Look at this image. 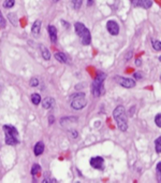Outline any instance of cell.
Returning <instances> with one entry per match:
<instances>
[{
    "instance_id": "obj_1",
    "label": "cell",
    "mask_w": 161,
    "mask_h": 183,
    "mask_svg": "<svg viewBox=\"0 0 161 183\" xmlns=\"http://www.w3.org/2000/svg\"><path fill=\"white\" fill-rule=\"evenodd\" d=\"M126 111L122 106H118L114 109L113 111V116L115 118L117 123V126L122 131H126L128 129V123H127V118H126Z\"/></svg>"
},
{
    "instance_id": "obj_2",
    "label": "cell",
    "mask_w": 161,
    "mask_h": 183,
    "mask_svg": "<svg viewBox=\"0 0 161 183\" xmlns=\"http://www.w3.org/2000/svg\"><path fill=\"white\" fill-rule=\"evenodd\" d=\"M74 28H75V32H76L77 36L81 38V40H82L83 44L84 45L90 44V42H91V34H90L89 29L86 28V26H85L84 24L79 23V22L75 23Z\"/></svg>"
},
{
    "instance_id": "obj_3",
    "label": "cell",
    "mask_w": 161,
    "mask_h": 183,
    "mask_svg": "<svg viewBox=\"0 0 161 183\" xmlns=\"http://www.w3.org/2000/svg\"><path fill=\"white\" fill-rule=\"evenodd\" d=\"M105 78H106L105 73H103V72L98 73L97 76H96L95 81H93V86H91V92H93V94L95 97L100 96L103 92H104V88H103V82H104Z\"/></svg>"
},
{
    "instance_id": "obj_4",
    "label": "cell",
    "mask_w": 161,
    "mask_h": 183,
    "mask_svg": "<svg viewBox=\"0 0 161 183\" xmlns=\"http://www.w3.org/2000/svg\"><path fill=\"white\" fill-rule=\"evenodd\" d=\"M87 105V100L85 99L84 93H77L71 96V107L74 110H81Z\"/></svg>"
},
{
    "instance_id": "obj_5",
    "label": "cell",
    "mask_w": 161,
    "mask_h": 183,
    "mask_svg": "<svg viewBox=\"0 0 161 183\" xmlns=\"http://www.w3.org/2000/svg\"><path fill=\"white\" fill-rule=\"evenodd\" d=\"M116 81L118 82L122 87L125 88H132V87L135 86V81L133 79H129V78H122V76H117Z\"/></svg>"
},
{
    "instance_id": "obj_6",
    "label": "cell",
    "mask_w": 161,
    "mask_h": 183,
    "mask_svg": "<svg viewBox=\"0 0 161 183\" xmlns=\"http://www.w3.org/2000/svg\"><path fill=\"white\" fill-rule=\"evenodd\" d=\"M106 29L112 36H117L119 34V26L115 21H108L106 23Z\"/></svg>"
},
{
    "instance_id": "obj_7",
    "label": "cell",
    "mask_w": 161,
    "mask_h": 183,
    "mask_svg": "<svg viewBox=\"0 0 161 183\" xmlns=\"http://www.w3.org/2000/svg\"><path fill=\"white\" fill-rule=\"evenodd\" d=\"M90 165H91V167L96 168V169H102L103 165H104V160L101 156L93 157L90 160Z\"/></svg>"
},
{
    "instance_id": "obj_8",
    "label": "cell",
    "mask_w": 161,
    "mask_h": 183,
    "mask_svg": "<svg viewBox=\"0 0 161 183\" xmlns=\"http://www.w3.org/2000/svg\"><path fill=\"white\" fill-rule=\"evenodd\" d=\"M3 130H4L7 136H12V137H15V138L19 137V131H17V129H16L14 126L4 125L3 126Z\"/></svg>"
},
{
    "instance_id": "obj_9",
    "label": "cell",
    "mask_w": 161,
    "mask_h": 183,
    "mask_svg": "<svg viewBox=\"0 0 161 183\" xmlns=\"http://www.w3.org/2000/svg\"><path fill=\"white\" fill-rule=\"evenodd\" d=\"M47 30L48 34H50V41L53 42V43H56V41H57V29H56V27L53 26V25H48Z\"/></svg>"
},
{
    "instance_id": "obj_10",
    "label": "cell",
    "mask_w": 161,
    "mask_h": 183,
    "mask_svg": "<svg viewBox=\"0 0 161 183\" xmlns=\"http://www.w3.org/2000/svg\"><path fill=\"white\" fill-rule=\"evenodd\" d=\"M33 152L36 156H39V155L42 154L43 152H44V144H43V142H37L36 146H34Z\"/></svg>"
},
{
    "instance_id": "obj_11",
    "label": "cell",
    "mask_w": 161,
    "mask_h": 183,
    "mask_svg": "<svg viewBox=\"0 0 161 183\" xmlns=\"http://www.w3.org/2000/svg\"><path fill=\"white\" fill-rule=\"evenodd\" d=\"M54 104H55V100H54L53 98L46 97V98L42 101V107L44 108V109H50V108L53 107Z\"/></svg>"
},
{
    "instance_id": "obj_12",
    "label": "cell",
    "mask_w": 161,
    "mask_h": 183,
    "mask_svg": "<svg viewBox=\"0 0 161 183\" xmlns=\"http://www.w3.org/2000/svg\"><path fill=\"white\" fill-rule=\"evenodd\" d=\"M19 139L15 138V137H12V136H7L5 135V143L9 144V146H16L19 144Z\"/></svg>"
},
{
    "instance_id": "obj_13",
    "label": "cell",
    "mask_w": 161,
    "mask_h": 183,
    "mask_svg": "<svg viewBox=\"0 0 161 183\" xmlns=\"http://www.w3.org/2000/svg\"><path fill=\"white\" fill-rule=\"evenodd\" d=\"M40 49H41V53H42V57L45 60H50V51L44 46V45H40Z\"/></svg>"
},
{
    "instance_id": "obj_14",
    "label": "cell",
    "mask_w": 161,
    "mask_h": 183,
    "mask_svg": "<svg viewBox=\"0 0 161 183\" xmlns=\"http://www.w3.org/2000/svg\"><path fill=\"white\" fill-rule=\"evenodd\" d=\"M32 32L36 34H38L41 30V21L40 20H37V21L34 22L33 25H32V28H31Z\"/></svg>"
},
{
    "instance_id": "obj_15",
    "label": "cell",
    "mask_w": 161,
    "mask_h": 183,
    "mask_svg": "<svg viewBox=\"0 0 161 183\" xmlns=\"http://www.w3.org/2000/svg\"><path fill=\"white\" fill-rule=\"evenodd\" d=\"M55 58L58 60L59 63H67V62H68V58H67V56L62 52L56 53V54H55Z\"/></svg>"
},
{
    "instance_id": "obj_16",
    "label": "cell",
    "mask_w": 161,
    "mask_h": 183,
    "mask_svg": "<svg viewBox=\"0 0 161 183\" xmlns=\"http://www.w3.org/2000/svg\"><path fill=\"white\" fill-rule=\"evenodd\" d=\"M41 100H42L41 99V95L37 94V93H34V94L31 95V101L33 105L38 106L39 104H41Z\"/></svg>"
},
{
    "instance_id": "obj_17",
    "label": "cell",
    "mask_w": 161,
    "mask_h": 183,
    "mask_svg": "<svg viewBox=\"0 0 161 183\" xmlns=\"http://www.w3.org/2000/svg\"><path fill=\"white\" fill-rule=\"evenodd\" d=\"M41 171V166L38 164H33L32 165V168H31V175L32 176H36Z\"/></svg>"
},
{
    "instance_id": "obj_18",
    "label": "cell",
    "mask_w": 161,
    "mask_h": 183,
    "mask_svg": "<svg viewBox=\"0 0 161 183\" xmlns=\"http://www.w3.org/2000/svg\"><path fill=\"white\" fill-rule=\"evenodd\" d=\"M14 4H15V0H4V2H3V8L10 9V8H12Z\"/></svg>"
},
{
    "instance_id": "obj_19",
    "label": "cell",
    "mask_w": 161,
    "mask_h": 183,
    "mask_svg": "<svg viewBox=\"0 0 161 183\" xmlns=\"http://www.w3.org/2000/svg\"><path fill=\"white\" fill-rule=\"evenodd\" d=\"M9 20H10V22L12 24H13L14 26H16L17 25V22H19V20H17V17H16V15L14 13H9Z\"/></svg>"
},
{
    "instance_id": "obj_20",
    "label": "cell",
    "mask_w": 161,
    "mask_h": 183,
    "mask_svg": "<svg viewBox=\"0 0 161 183\" xmlns=\"http://www.w3.org/2000/svg\"><path fill=\"white\" fill-rule=\"evenodd\" d=\"M155 148H156L157 153H161V137L155 140Z\"/></svg>"
},
{
    "instance_id": "obj_21",
    "label": "cell",
    "mask_w": 161,
    "mask_h": 183,
    "mask_svg": "<svg viewBox=\"0 0 161 183\" xmlns=\"http://www.w3.org/2000/svg\"><path fill=\"white\" fill-rule=\"evenodd\" d=\"M83 4V0H72V5L75 10H79Z\"/></svg>"
},
{
    "instance_id": "obj_22",
    "label": "cell",
    "mask_w": 161,
    "mask_h": 183,
    "mask_svg": "<svg viewBox=\"0 0 161 183\" xmlns=\"http://www.w3.org/2000/svg\"><path fill=\"white\" fill-rule=\"evenodd\" d=\"M153 47H154V50L155 51H161V42L158 41V40H153Z\"/></svg>"
},
{
    "instance_id": "obj_23",
    "label": "cell",
    "mask_w": 161,
    "mask_h": 183,
    "mask_svg": "<svg viewBox=\"0 0 161 183\" xmlns=\"http://www.w3.org/2000/svg\"><path fill=\"white\" fill-rule=\"evenodd\" d=\"M153 5V0H143V8L149 9Z\"/></svg>"
},
{
    "instance_id": "obj_24",
    "label": "cell",
    "mask_w": 161,
    "mask_h": 183,
    "mask_svg": "<svg viewBox=\"0 0 161 183\" xmlns=\"http://www.w3.org/2000/svg\"><path fill=\"white\" fill-rule=\"evenodd\" d=\"M29 84H30V86L37 87L38 85H39V80H38V78H32L29 81Z\"/></svg>"
},
{
    "instance_id": "obj_25",
    "label": "cell",
    "mask_w": 161,
    "mask_h": 183,
    "mask_svg": "<svg viewBox=\"0 0 161 183\" xmlns=\"http://www.w3.org/2000/svg\"><path fill=\"white\" fill-rule=\"evenodd\" d=\"M155 123L158 127L161 128V113H158V114L155 116Z\"/></svg>"
},
{
    "instance_id": "obj_26",
    "label": "cell",
    "mask_w": 161,
    "mask_h": 183,
    "mask_svg": "<svg viewBox=\"0 0 161 183\" xmlns=\"http://www.w3.org/2000/svg\"><path fill=\"white\" fill-rule=\"evenodd\" d=\"M7 23H5V20L3 17L2 13H1V11H0V28H4Z\"/></svg>"
},
{
    "instance_id": "obj_27",
    "label": "cell",
    "mask_w": 161,
    "mask_h": 183,
    "mask_svg": "<svg viewBox=\"0 0 161 183\" xmlns=\"http://www.w3.org/2000/svg\"><path fill=\"white\" fill-rule=\"evenodd\" d=\"M131 3L134 7H142L143 8V0H131Z\"/></svg>"
},
{
    "instance_id": "obj_28",
    "label": "cell",
    "mask_w": 161,
    "mask_h": 183,
    "mask_svg": "<svg viewBox=\"0 0 161 183\" xmlns=\"http://www.w3.org/2000/svg\"><path fill=\"white\" fill-rule=\"evenodd\" d=\"M157 172H158L159 179L161 180V162H159L158 164H157Z\"/></svg>"
},
{
    "instance_id": "obj_29",
    "label": "cell",
    "mask_w": 161,
    "mask_h": 183,
    "mask_svg": "<svg viewBox=\"0 0 161 183\" xmlns=\"http://www.w3.org/2000/svg\"><path fill=\"white\" fill-rule=\"evenodd\" d=\"M133 78H135L137 80H141V79H142V74H141L140 72H135V73H133Z\"/></svg>"
},
{
    "instance_id": "obj_30",
    "label": "cell",
    "mask_w": 161,
    "mask_h": 183,
    "mask_svg": "<svg viewBox=\"0 0 161 183\" xmlns=\"http://www.w3.org/2000/svg\"><path fill=\"white\" fill-rule=\"evenodd\" d=\"M132 55H133V52H132V51H129V53H128V54L126 55V57H125V59H126V62H128V60H129L130 58L132 57Z\"/></svg>"
},
{
    "instance_id": "obj_31",
    "label": "cell",
    "mask_w": 161,
    "mask_h": 183,
    "mask_svg": "<svg viewBox=\"0 0 161 183\" xmlns=\"http://www.w3.org/2000/svg\"><path fill=\"white\" fill-rule=\"evenodd\" d=\"M135 65H137V66H141V65H142V59L137 58V59L135 60Z\"/></svg>"
},
{
    "instance_id": "obj_32",
    "label": "cell",
    "mask_w": 161,
    "mask_h": 183,
    "mask_svg": "<svg viewBox=\"0 0 161 183\" xmlns=\"http://www.w3.org/2000/svg\"><path fill=\"white\" fill-rule=\"evenodd\" d=\"M70 134H71L72 135V137H73V138H76L77 137V133L75 130H72V131H70Z\"/></svg>"
},
{
    "instance_id": "obj_33",
    "label": "cell",
    "mask_w": 161,
    "mask_h": 183,
    "mask_svg": "<svg viewBox=\"0 0 161 183\" xmlns=\"http://www.w3.org/2000/svg\"><path fill=\"white\" fill-rule=\"evenodd\" d=\"M93 4V0H87V5L88 7H91Z\"/></svg>"
},
{
    "instance_id": "obj_34",
    "label": "cell",
    "mask_w": 161,
    "mask_h": 183,
    "mask_svg": "<svg viewBox=\"0 0 161 183\" xmlns=\"http://www.w3.org/2000/svg\"><path fill=\"white\" fill-rule=\"evenodd\" d=\"M48 120H50V124H53L54 123V116H52V115H50Z\"/></svg>"
},
{
    "instance_id": "obj_35",
    "label": "cell",
    "mask_w": 161,
    "mask_h": 183,
    "mask_svg": "<svg viewBox=\"0 0 161 183\" xmlns=\"http://www.w3.org/2000/svg\"><path fill=\"white\" fill-rule=\"evenodd\" d=\"M159 60H160V62H161V56H159Z\"/></svg>"
},
{
    "instance_id": "obj_36",
    "label": "cell",
    "mask_w": 161,
    "mask_h": 183,
    "mask_svg": "<svg viewBox=\"0 0 161 183\" xmlns=\"http://www.w3.org/2000/svg\"><path fill=\"white\" fill-rule=\"evenodd\" d=\"M53 1H55V2H56V1H59V0H53Z\"/></svg>"
}]
</instances>
